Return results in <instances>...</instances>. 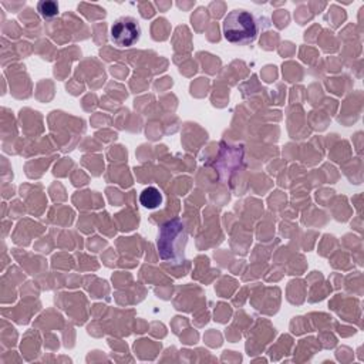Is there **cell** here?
<instances>
[{
    "label": "cell",
    "instance_id": "obj_4",
    "mask_svg": "<svg viewBox=\"0 0 364 364\" xmlns=\"http://www.w3.org/2000/svg\"><path fill=\"white\" fill-rule=\"evenodd\" d=\"M139 202L144 208L148 209H155L162 203V193L158 188L155 186H148L145 188L141 195H139Z\"/></svg>",
    "mask_w": 364,
    "mask_h": 364
},
{
    "label": "cell",
    "instance_id": "obj_3",
    "mask_svg": "<svg viewBox=\"0 0 364 364\" xmlns=\"http://www.w3.org/2000/svg\"><path fill=\"white\" fill-rule=\"evenodd\" d=\"M141 37V26L131 16L118 17L109 30V38L117 47H131Z\"/></svg>",
    "mask_w": 364,
    "mask_h": 364
},
{
    "label": "cell",
    "instance_id": "obj_5",
    "mask_svg": "<svg viewBox=\"0 0 364 364\" xmlns=\"http://www.w3.org/2000/svg\"><path fill=\"white\" fill-rule=\"evenodd\" d=\"M37 10L44 18H51L58 14V6L55 1H40L37 4Z\"/></svg>",
    "mask_w": 364,
    "mask_h": 364
},
{
    "label": "cell",
    "instance_id": "obj_1",
    "mask_svg": "<svg viewBox=\"0 0 364 364\" xmlns=\"http://www.w3.org/2000/svg\"><path fill=\"white\" fill-rule=\"evenodd\" d=\"M186 229L179 219L168 220L158 233V253L165 263L179 264L183 262L186 246Z\"/></svg>",
    "mask_w": 364,
    "mask_h": 364
},
{
    "label": "cell",
    "instance_id": "obj_2",
    "mask_svg": "<svg viewBox=\"0 0 364 364\" xmlns=\"http://www.w3.org/2000/svg\"><path fill=\"white\" fill-rule=\"evenodd\" d=\"M223 37L233 44H249L257 36V23L255 16L245 9L229 11L222 23Z\"/></svg>",
    "mask_w": 364,
    "mask_h": 364
}]
</instances>
